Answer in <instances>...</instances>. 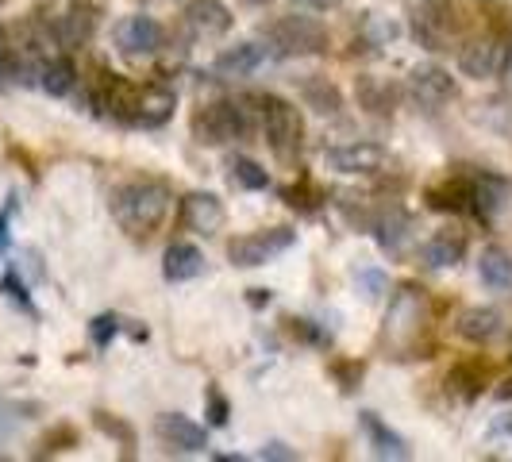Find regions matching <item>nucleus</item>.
<instances>
[{
  "label": "nucleus",
  "instance_id": "obj_5",
  "mask_svg": "<svg viewBox=\"0 0 512 462\" xmlns=\"http://www.w3.org/2000/svg\"><path fill=\"white\" fill-rule=\"evenodd\" d=\"M251 131V116L239 101H212L193 116V139L201 147H224Z\"/></svg>",
  "mask_w": 512,
  "mask_h": 462
},
{
  "label": "nucleus",
  "instance_id": "obj_16",
  "mask_svg": "<svg viewBox=\"0 0 512 462\" xmlns=\"http://www.w3.org/2000/svg\"><path fill=\"white\" fill-rule=\"evenodd\" d=\"M185 27L197 35V39H220L231 31V12L228 4L220 0H193L185 8Z\"/></svg>",
  "mask_w": 512,
  "mask_h": 462
},
{
  "label": "nucleus",
  "instance_id": "obj_43",
  "mask_svg": "<svg viewBox=\"0 0 512 462\" xmlns=\"http://www.w3.org/2000/svg\"><path fill=\"white\" fill-rule=\"evenodd\" d=\"M301 4L316 8V12H335V8H339V4H347V0H301Z\"/></svg>",
  "mask_w": 512,
  "mask_h": 462
},
{
  "label": "nucleus",
  "instance_id": "obj_36",
  "mask_svg": "<svg viewBox=\"0 0 512 462\" xmlns=\"http://www.w3.org/2000/svg\"><path fill=\"white\" fill-rule=\"evenodd\" d=\"M0 293H4L12 305H20L24 312H31V316H35V305H31V297H27V285L20 282V274H16V270H8V274H4V282H0Z\"/></svg>",
  "mask_w": 512,
  "mask_h": 462
},
{
  "label": "nucleus",
  "instance_id": "obj_24",
  "mask_svg": "<svg viewBox=\"0 0 512 462\" xmlns=\"http://www.w3.org/2000/svg\"><path fill=\"white\" fill-rule=\"evenodd\" d=\"M74 85H77L74 58H66V54L43 58V66H39V89H43V93H51V97H70Z\"/></svg>",
  "mask_w": 512,
  "mask_h": 462
},
{
  "label": "nucleus",
  "instance_id": "obj_13",
  "mask_svg": "<svg viewBox=\"0 0 512 462\" xmlns=\"http://www.w3.org/2000/svg\"><path fill=\"white\" fill-rule=\"evenodd\" d=\"M324 166L335 174H378L385 166V151L378 143H343L324 151Z\"/></svg>",
  "mask_w": 512,
  "mask_h": 462
},
{
  "label": "nucleus",
  "instance_id": "obj_14",
  "mask_svg": "<svg viewBox=\"0 0 512 462\" xmlns=\"http://www.w3.org/2000/svg\"><path fill=\"white\" fill-rule=\"evenodd\" d=\"M224 220H228V212L220 205V197L216 193H185L181 197V224L189 231H197V235H216V231L224 228Z\"/></svg>",
  "mask_w": 512,
  "mask_h": 462
},
{
  "label": "nucleus",
  "instance_id": "obj_18",
  "mask_svg": "<svg viewBox=\"0 0 512 462\" xmlns=\"http://www.w3.org/2000/svg\"><path fill=\"white\" fill-rule=\"evenodd\" d=\"M420 258H424V266H432V270L459 266L462 258H466V235L455 231V228L436 231L432 239H424V243H420Z\"/></svg>",
  "mask_w": 512,
  "mask_h": 462
},
{
  "label": "nucleus",
  "instance_id": "obj_3",
  "mask_svg": "<svg viewBox=\"0 0 512 462\" xmlns=\"http://www.w3.org/2000/svg\"><path fill=\"white\" fill-rule=\"evenodd\" d=\"M266 35V51L274 58H312V54H328V27L316 16H278L274 24L262 27Z\"/></svg>",
  "mask_w": 512,
  "mask_h": 462
},
{
  "label": "nucleus",
  "instance_id": "obj_39",
  "mask_svg": "<svg viewBox=\"0 0 512 462\" xmlns=\"http://www.w3.org/2000/svg\"><path fill=\"white\" fill-rule=\"evenodd\" d=\"M289 332L297 335V339H305V343H316V347H328L332 343V335L320 332L312 320H289Z\"/></svg>",
  "mask_w": 512,
  "mask_h": 462
},
{
  "label": "nucleus",
  "instance_id": "obj_29",
  "mask_svg": "<svg viewBox=\"0 0 512 462\" xmlns=\"http://www.w3.org/2000/svg\"><path fill=\"white\" fill-rule=\"evenodd\" d=\"M447 385L462 393L466 401H474L482 389H486V370H482V362H459L451 374H447Z\"/></svg>",
  "mask_w": 512,
  "mask_h": 462
},
{
  "label": "nucleus",
  "instance_id": "obj_30",
  "mask_svg": "<svg viewBox=\"0 0 512 462\" xmlns=\"http://www.w3.org/2000/svg\"><path fill=\"white\" fill-rule=\"evenodd\" d=\"M282 197H285V205L297 208V212H316V208L328 201V197H324V189H320L312 178H301L297 185H289Z\"/></svg>",
  "mask_w": 512,
  "mask_h": 462
},
{
  "label": "nucleus",
  "instance_id": "obj_41",
  "mask_svg": "<svg viewBox=\"0 0 512 462\" xmlns=\"http://www.w3.org/2000/svg\"><path fill=\"white\" fill-rule=\"evenodd\" d=\"M262 459H274V462H293L297 459V451H289L285 443H266L262 447Z\"/></svg>",
  "mask_w": 512,
  "mask_h": 462
},
{
  "label": "nucleus",
  "instance_id": "obj_17",
  "mask_svg": "<svg viewBox=\"0 0 512 462\" xmlns=\"http://www.w3.org/2000/svg\"><path fill=\"white\" fill-rule=\"evenodd\" d=\"M359 428H362V436H366V443L374 447V455H378V459H409L412 455L409 443L397 436L378 412H370V409L359 412Z\"/></svg>",
  "mask_w": 512,
  "mask_h": 462
},
{
  "label": "nucleus",
  "instance_id": "obj_12",
  "mask_svg": "<svg viewBox=\"0 0 512 462\" xmlns=\"http://www.w3.org/2000/svg\"><path fill=\"white\" fill-rule=\"evenodd\" d=\"M409 97L420 108H443L447 101H455V77L443 66H416L409 74Z\"/></svg>",
  "mask_w": 512,
  "mask_h": 462
},
{
  "label": "nucleus",
  "instance_id": "obj_27",
  "mask_svg": "<svg viewBox=\"0 0 512 462\" xmlns=\"http://www.w3.org/2000/svg\"><path fill=\"white\" fill-rule=\"evenodd\" d=\"M428 205L436 212H466L470 208V178H447L428 189Z\"/></svg>",
  "mask_w": 512,
  "mask_h": 462
},
{
  "label": "nucleus",
  "instance_id": "obj_9",
  "mask_svg": "<svg viewBox=\"0 0 512 462\" xmlns=\"http://www.w3.org/2000/svg\"><path fill=\"white\" fill-rule=\"evenodd\" d=\"M116 47L120 54H128V58H151V54L162 51V43H166V31L162 24L154 20V16H143V12H135V16H124L120 24H116Z\"/></svg>",
  "mask_w": 512,
  "mask_h": 462
},
{
  "label": "nucleus",
  "instance_id": "obj_40",
  "mask_svg": "<svg viewBox=\"0 0 512 462\" xmlns=\"http://www.w3.org/2000/svg\"><path fill=\"white\" fill-rule=\"evenodd\" d=\"M332 374H335V382L343 385V389H355V385L362 382V362H343V359H335V362H332Z\"/></svg>",
  "mask_w": 512,
  "mask_h": 462
},
{
  "label": "nucleus",
  "instance_id": "obj_28",
  "mask_svg": "<svg viewBox=\"0 0 512 462\" xmlns=\"http://www.w3.org/2000/svg\"><path fill=\"white\" fill-rule=\"evenodd\" d=\"M374 231H378L382 251H389V255H401V251H405V243H409V235H412V220L405 216V212L389 208L382 220L374 224Z\"/></svg>",
  "mask_w": 512,
  "mask_h": 462
},
{
  "label": "nucleus",
  "instance_id": "obj_33",
  "mask_svg": "<svg viewBox=\"0 0 512 462\" xmlns=\"http://www.w3.org/2000/svg\"><path fill=\"white\" fill-rule=\"evenodd\" d=\"M70 447H77V428H70V424H58V428H51L47 436L39 439V459H47V455H62V451H70Z\"/></svg>",
  "mask_w": 512,
  "mask_h": 462
},
{
  "label": "nucleus",
  "instance_id": "obj_19",
  "mask_svg": "<svg viewBox=\"0 0 512 462\" xmlns=\"http://www.w3.org/2000/svg\"><path fill=\"white\" fill-rule=\"evenodd\" d=\"M501 332V312L489 305H470L455 316V335L466 343H489L493 335Z\"/></svg>",
  "mask_w": 512,
  "mask_h": 462
},
{
  "label": "nucleus",
  "instance_id": "obj_8",
  "mask_svg": "<svg viewBox=\"0 0 512 462\" xmlns=\"http://www.w3.org/2000/svg\"><path fill=\"white\" fill-rule=\"evenodd\" d=\"M512 62V47L497 35H482V39H470L459 51V70L474 81H489V77H501Z\"/></svg>",
  "mask_w": 512,
  "mask_h": 462
},
{
  "label": "nucleus",
  "instance_id": "obj_34",
  "mask_svg": "<svg viewBox=\"0 0 512 462\" xmlns=\"http://www.w3.org/2000/svg\"><path fill=\"white\" fill-rule=\"evenodd\" d=\"M205 416H208V424H212V428H228L231 405H228V397H224L216 385H208V389H205Z\"/></svg>",
  "mask_w": 512,
  "mask_h": 462
},
{
  "label": "nucleus",
  "instance_id": "obj_26",
  "mask_svg": "<svg viewBox=\"0 0 512 462\" xmlns=\"http://www.w3.org/2000/svg\"><path fill=\"white\" fill-rule=\"evenodd\" d=\"M501 197H505V181L501 178H489V174L470 178V212H474L482 224L493 220V212L501 208Z\"/></svg>",
  "mask_w": 512,
  "mask_h": 462
},
{
  "label": "nucleus",
  "instance_id": "obj_37",
  "mask_svg": "<svg viewBox=\"0 0 512 462\" xmlns=\"http://www.w3.org/2000/svg\"><path fill=\"white\" fill-rule=\"evenodd\" d=\"M16 77H20V58L12 51V43L0 35V89H8Z\"/></svg>",
  "mask_w": 512,
  "mask_h": 462
},
{
  "label": "nucleus",
  "instance_id": "obj_20",
  "mask_svg": "<svg viewBox=\"0 0 512 462\" xmlns=\"http://www.w3.org/2000/svg\"><path fill=\"white\" fill-rule=\"evenodd\" d=\"M355 97H359V104L370 116H393L397 101H401V89L393 81H385V77L366 74L355 81Z\"/></svg>",
  "mask_w": 512,
  "mask_h": 462
},
{
  "label": "nucleus",
  "instance_id": "obj_38",
  "mask_svg": "<svg viewBox=\"0 0 512 462\" xmlns=\"http://www.w3.org/2000/svg\"><path fill=\"white\" fill-rule=\"evenodd\" d=\"M359 289L366 301H378L382 293H389V282H385V274H378V270H359Z\"/></svg>",
  "mask_w": 512,
  "mask_h": 462
},
{
  "label": "nucleus",
  "instance_id": "obj_47",
  "mask_svg": "<svg viewBox=\"0 0 512 462\" xmlns=\"http://www.w3.org/2000/svg\"><path fill=\"white\" fill-rule=\"evenodd\" d=\"M243 4H251V8H262V4H270V0H243Z\"/></svg>",
  "mask_w": 512,
  "mask_h": 462
},
{
  "label": "nucleus",
  "instance_id": "obj_48",
  "mask_svg": "<svg viewBox=\"0 0 512 462\" xmlns=\"http://www.w3.org/2000/svg\"><path fill=\"white\" fill-rule=\"evenodd\" d=\"M482 4H512V0H482Z\"/></svg>",
  "mask_w": 512,
  "mask_h": 462
},
{
  "label": "nucleus",
  "instance_id": "obj_11",
  "mask_svg": "<svg viewBox=\"0 0 512 462\" xmlns=\"http://www.w3.org/2000/svg\"><path fill=\"white\" fill-rule=\"evenodd\" d=\"M459 12H455V4H447V0H432V4H424L420 12H416V39L428 47V51H447L451 47V35L459 31V20H455Z\"/></svg>",
  "mask_w": 512,
  "mask_h": 462
},
{
  "label": "nucleus",
  "instance_id": "obj_23",
  "mask_svg": "<svg viewBox=\"0 0 512 462\" xmlns=\"http://www.w3.org/2000/svg\"><path fill=\"white\" fill-rule=\"evenodd\" d=\"M297 93H301V101L312 108V112H320V116H335L339 108H343V93H339V85L328 81V77L320 74H308L297 81Z\"/></svg>",
  "mask_w": 512,
  "mask_h": 462
},
{
  "label": "nucleus",
  "instance_id": "obj_2",
  "mask_svg": "<svg viewBox=\"0 0 512 462\" xmlns=\"http://www.w3.org/2000/svg\"><path fill=\"white\" fill-rule=\"evenodd\" d=\"M258 124L262 135L270 143V151L278 154L282 162H293L301 147H305V120H301V108L293 101H285L278 93H258Z\"/></svg>",
  "mask_w": 512,
  "mask_h": 462
},
{
  "label": "nucleus",
  "instance_id": "obj_31",
  "mask_svg": "<svg viewBox=\"0 0 512 462\" xmlns=\"http://www.w3.org/2000/svg\"><path fill=\"white\" fill-rule=\"evenodd\" d=\"M228 170H231V181L243 185V189H266L270 185V174L258 166L255 158H247V154H235L228 162Z\"/></svg>",
  "mask_w": 512,
  "mask_h": 462
},
{
  "label": "nucleus",
  "instance_id": "obj_10",
  "mask_svg": "<svg viewBox=\"0 0 512 462\" xmlns=\"http://www.w3.org/2000/svg\"><path fill=\"white\" fill-rule=\"evenodd\" d=\"M154 436H158V443H162L166 451H178V455H201L208 447L205 428H201L197 420L181 416V412H162V416L154 420Z\"/></svg>",
  "mask_w": 512,
  "mask_h": 462
},
{
  "label": "nucleus",
  "instance_id": "obj_4",
  "mask_svg": "<svg viewBox=\"0 0 512 462\" xmlns=\"http://www.w3.org/2000/svg\"><path fill=\"white\" fill-rule=\"evenodd\" d=\"M420 332H424V289L405 285L397 289V297L389 301V312H385V343L397 355H409L420 343Z\"/></svg>",
  "mask_w": 512,
  "mask_h": 462
},
{
  "label": "nucleus",
  "instance_id": "obj_49",
  "mask_svg": "<svg viewBox=\"0 0 512 462\" xmlns=\"http://www.w3.org/2000/svg\"><path fill=\"white\" fill-rule=\"evenodd\" d=\"M505 432H509V436H512V420H509V424H505Z\"/></svg>",
  "mask_w": 512,
  "mask_h": 462
},
{
  "label": "nucleus",
  "instance_id": "obj_21",
  "mask_svg": "<svg viewBox=\"0 0 512 462\" xmlns=\"http://www.w3.org/2000/svg\"><path fill=\"white\" fill-rule=\"evenodd\" d=\"M162 274L166 282H193L205 274V255L197 243H170L166 258H162Z\"/></svg>",
  "mask_w": 512,
  "mask_h": 462
},
{
  "label": "nucleus",
  "instance_id": "obj_46",
  "mask_svg": "<svg viewBox=\"0 0 512 462\" xmlns=\"http://www.w3.org/2000/svg\"><path fill=\"white\" fill-rule=\"evenodd\" d=\"M493 397H497V401H512V378L497 385V389H493Z\"/></svg>",
  "mask_w": 512,
  "mask_h": 462
},
{
  "label": "nucleus",
  "instance_id": "obj_35",
  "mask_svg": "<svg viewBox=\"0 0 512 462\" xmlns=\"http://www.w3.org/2000/svg\"><path fill=\"white\" fill-rule=\"evenodd\" d=\"M120 328H124V324H120V316H116V312H101V316L89 324V339H93V347H108V343L120 335Z\"/></svg>",
  "mask_w": 512,
  "mask_h": 462
},
{
  "label": "nucleus",
  "instance_id": "obj_42",
  "mask_svg": "<svg viewBox=\"0 0 512 462\" xmlns=\"http://www.w3.org/2000/svg\"><path fill=\"white\" fill-rule=\"evenodd\" d=\"M247 293H251L247 301H251L255 308H262V305H270V301H274V293H270V289H247Z\"/></svg>",
  "mask_w": 512,
  "mask_h": 462
},
{
  "label": "nucleus",
  "instance_id": "obj_15",
  "mask_svg": "<svg viewBox=\"0 0 512 462\" xmlns=\"http://www.w3.org/2000/svg\"><path fill=\"white\" fill-rule=\"evenodd\" d=\"M174 108H178V93L170 85H143L131 128H162L174 120Z\"/></svg>",
  "mask_w": 512,
  "mask_h": 462
},
{
  "label": "nucleus",
  "instance_id": "obj_7",
  "mask_svg": "<svg viewBox=\"0 0 512 462\" xmlns=\"http://www.w3.org/2000/svg\"><path fill=\"white\" fill-rule=\"evenodd\" d=\"M97 24H101V8L89 4V0H74V4L62 8V16H54L51 39L62 51H81V47L93 43Z\"/></svg>",
  "mask_w": 512,
  "mask_h": 462
},
{
  "label": "nucleus",
  "instance_id": "obj_6",
  "mask_svg": "<svg viewBox=\"0 0 512 462\" xmlns=\"http://www.w3.org/2000/svg\"><path fill=\"white\" fill-rule=\"evenodd\" d=\"M293 243H297V231L293 228L247 231V235H235L228 243V258L231 266H239V270H255V266H266L270 258L285 255Z\"/></svg>",
  "mask_w": 512,
  "mask_h": 462
},
{
  "label": "nucleus",
  "instance_id": "obj_32",
  "mask_svg": "<svg viewBox=\"0 0 512 462\" xmlns=\"http://www.w3.org/2000/svg\"><path fill=\"white\" fill-rule=\"evenodd\" d=\"M93 424L101 428L108 439H116L120 447H124V455H131V447H135V428H131L128 420H120V416H112V412H93Z\"/></svg>",
  "mask_w": 512,
  "mask_h": 462
},
{
  "label": "nucleus",
  "instance_id": "obj_1",
  "mask_svg": "<svg viewBox=\"0 0 512 462\" xmlns=\"http://www.w3.org/2000/svg\"><path fill=\"white\" fill-rule=\"evenodd\" d=\"M170 212V185L158 178H131L112 189V216L131 239H147Z\"/></svg>",
  "mask_w": 512,
  "mask_h": 462
},
{
  "label": "nucleus",
  "instance_id": "obj_45",
  "mask_svg": "<svg viewBox=\"0 0 512 462\" xmlns=\"http://www.w3.org/2000/svg\"><path fill=\"white\" fill-rule=\"evenodd\" d=\"M12 424H16V416H12V412H8L4 405H0V439H4L8 432H12Z\"/></svg>",
  "mask_w": 512,
  "mask_h": 462
},
{
  "label": "nucleus",
  "instance_id": "obj_44",
  "mask_svg": "<svg viewBox=\"0 0 512 462\" xmlns=\"http://www.w3.org/2000/svg\"><path fill=\"white\" fill-rule=\"evenodd\" d=\"M8 212H12V208L0 212V251H8V243H12V235H8Z\"/></svg>",
  "mask_w": 512,
  "mask_h": 462
},
{
  "label": "nucleus",
  "instance_id": "obj_25",
  "mask_svg": "<svg viewBox=\"0 0 512 462\" xmlns=\"http://www.w3.org/2000/svg\"><path fill=\"white\" fill-rule=\"evenodd\" d=\"M478 278H482V285L486 289H493V293H509L512 289V255L505 251V247H486L482 251V258H478Z\"/></svg>",
  "mask_w": 512,
  "mask_h": 462
},
{
  "label": "nucleus",
  "instance_id": "obj_22",
  "mask_svg": "<svg viewBox=\"0 0 512 462\" xmlns=\"http://www.w3.org/2000/svg\"><path fill=\"white\" fill-rule=\"evenodd\" d=\"M266 47H258V43H239V47H228L224 54H216V62H212V74L220 77H247L255 74L258 66L266 62Z\"/></svg>",
  "mask_w": 512,
  "mask_h": 462
}]
</instances>
